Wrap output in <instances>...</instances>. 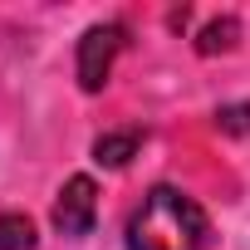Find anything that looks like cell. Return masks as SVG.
<instances>
[{"label": "cell", "mask_w": 250, "mask_h": 250, "mask_svg": "<svg viewBox=\"0 0 250 250\" xmlns=\"http://www.w3.org/2000/svg\"><path fill=\"white\" fill-rule=\"evenodd\" d=\"M206 245H211V221L177 187L147 191V201L128 221V250H206Z\"/></svg>", "instance_id": "obj_1"}, {"label": "cell", "mask_w": 250, "mask_h": 250, "mask_svg": "<svg viewBox=\"0 0 250 250\" xmlns=\"http://www.w3.org/2000/svg\"><path fill=\"white\" fill-rule=\"evenodd\" d=\"M123 44H128V30L123 25H93L83 40H79V83L88 93H98L113 74V59L123 54Z\"/></svg>", "instance_id": "obj_2"}, {"label": "cell", "mask_w": 250, "mask_h": 250, "mask_svg": "<svg viewBox=\"0 0 250 250\" xmlns=\"http://www.w3.org/2000/svg\"><path fill=\"white\" fill-rule=\"evenodd\" d=\"M93 216H98V187L88 177H69L64 191H59V201H54V226L64 235H88Z\"/></svg>", "instance_id": "obj_3"}, {"label": "cell", "mask_w": 250, "mask_h": 250, "mask_svg": "<svg viewBox=\"0 0 250 250\" xmlns=\"http://www.w3.org/2000/svg\"><path fill=\"white\" fill-rule=\"evenodd\" d=\"M138 143H143L138 128H128V133H103V138L93 143V162H103V167H128V157L138 152Z\"/></svg>", "instance_id": "obj_4"}, {"label": "cell", "mask_w": 250, "mask_h": 250, "mask_svg": "<svg viewBox=\"0 0 250 250\" xmlns=\"http://www.w3.org/2000/svg\"><path fill=\"white\" fill-rule=\"evenodd\" d=\"M30 245H35V226H30V216L5 211V216H0V250H30Z\"/></svg>", "instance_id": "obj_5"}, {"label": "cell", "mask_w": 250, "mask_h": 250, "mask_svg": "<svg viewBox=\"0 0 250 250\" xmlns=\"http://www.w3.org/2000/svg\"><path fill=\"white\" fill-rule=\"evenodd\" d=\"M216 128H221V133H250V103L221 108V113H216Z\"/></svg>", "instance_id": "obj_6"}]
</instances>
